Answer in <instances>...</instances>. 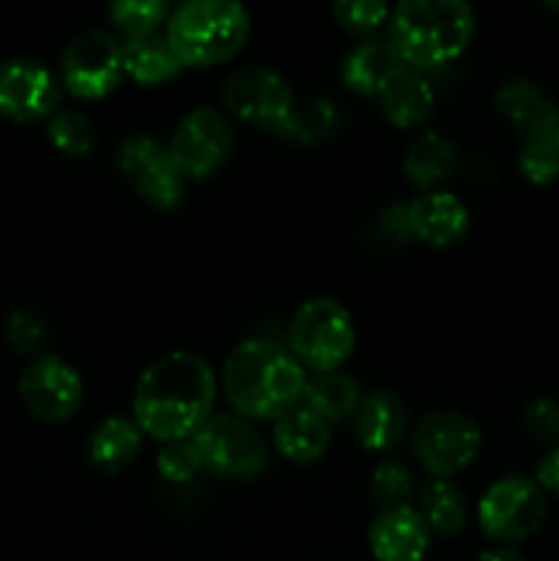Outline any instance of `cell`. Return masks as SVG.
<instances>
[{"instance_id":"cell-29","label":"cell","mask_w":559,"mask_h":561,"mask_svg":"<svg viewBox=\"0 0 559 561\" xmlns=\"http://www.w3.org/2000/svg\"><path fill=\"white\" fill-rule=\"evenodd\" d=\"M518 170L526 181L543 186L551 184L559 175V118L548 129L537 131L535 137L524 140L518 157Z\"/></svg>"},{"instance_id":"cell-20","label":"cell","mask_w":559,"mask_h":561,"mask_svg":"<svg viewBox=\"0 0 559 561\" xmlns=\"http://www.w3.org/2000/svg\"><path fill=\"white\" fill-rule=\"evenodd\" d=\"M274 449L283 455L288 463L294 466H307L316 463L318 458H323V453L329 449V438H332V425L321 420V416L312 414L305 405H294L290 411H285L277 422H274Z\"/></svg>"},{"instance_id":"cell-4","label":"cell","mask_w":559,"mask_h":561,"mask_svg":"<svg viewBox=\"0 0 559 561\" xmlns=\"http://www.w3.org/2000/svg\"><path fill=\"white\" fill-rule=\"evenodd\" d=\"M164 36L184 66L225 64L250 38V14L230 0H190L170 9Z\"/></svg>"},{"instance_id":"cell-25","label":"cell","mask_w":559,"mask_h":561,"mask_svg":"<svg viewBox=\"0 0 559 561\" xmlns=\"http://www.w3.org/2000/svg\"><path fill=\"white\" fill-rule=\"evenodd\" d=\"M142 436L146 433L137 427L135 420L126 416H110L96 431L91 433L88 442V458L96 469L102 471H121L129 463H135L142 449Z\"/></svg>"},{"instance_id":"cell-9","label":"cell","mask_w":559,"mask_h":561,"mask_svg":"<svg viewBox=\"0 0 559 561\" xmlns=\"http://www.w3.org/2000/svg\"><path fill=\"white\" fill-rule=\"evenodd\" d=\"M115 168L126 184L157 211H175L184 203L186 181L168 146L148 135H132L115 148Z\"/></svg>"},{"instance_id":"cell-30","label":"cell","mask_w":559,"mask_h":561,"mask_svg":"<svg viewBox=\"0 0 559 561\" xmlns=\"http://www.w3.org/2000/svg\"><path fill=\"white\" fill-rule=\"evenodd\" d=\"M107 16L126 38L157 33L170 16V5L164 0H115L107 5Z\"/></svg>"},{"instance_id":"cell-39","label":"cell","mask_w":559,"mask_h":561,"mask_svg":"<svg viewBox=\"0 0 559 561\" xmlns=\"http://www.w3.org/2000/svg\"><path fill=\"white\" fill-rule=\"evenodd\" d=\"M546 9H551V11H559V3H546Z\"/></svg>"},{"instance_id":"cell-18","label":"cell","mask_w":559,"mask_h":561,"mask_svg":"<svg viewBox=\"0 0 559 561\" xmlns=\"http://www.w3.org/2000/svg\"><path fill=\"white\" fill-rule=\"evenodd\" d=\"M409 66L398 55L389 38H367L351 47V53L343 58V82L351 91L362 96H381L389 82L406 71Z\"/></svg>"},{"instance_id":"cell-7","label":"cell","mask_w":559,"mask_h":561,"mask_svg":"<svg viewBox=\"0 0 559 561\" xmlns=\"http://www.w3.org/2000/svg\"><path fill=\"white\" fill-rule=\"evenodd\" d=\"M482 433L469 414L436 409L422 416L411 436V449L422 469L438 480H449L480 453Z\"/></svg>"},{"instance_id":"cell-31","label":"cell","mask_w":559,"mask_h":561,"mask_svg":"<svg viewBox=\"0 0 559 561\" xmlns=\"http://www.w3.org/2000/svg\"><path fill=\"white\" fill-rule=\"evenodd\" d=\"M414 491V474L398 458H384L370 474V499L381 510L403 507L406 499Z\"/></svg>"},{"instance_id":"cell-22","label":"cell","mask_w":559,"mask_h":561,"mask_svg":"<svg viewBox=\"0 0 559 561\" xmlns=\"http://www.w3.org/2000/svg\"><path fill=\"white\" fill-rule=\"evenodd\" d=\"M384 118L392 121L398 129H417L427 124L436 107V93L422 71L406 69L387 85V91L378 96Z\"/></svg>"},{"instance_id":"cell-24","label":"cell","mask_w":559,"mask_h":561,"mask_svg":"<svg viewBox=\"0 0 559 561\" xmlns=\"http://www.w3.org/2000/svg\"><path fill=\"white\" fill-rule=\"evenodd\" d=\"M360 400L362 392L356 381L340 370L316 373L312 378H307L305 392H301V405L310 409L316 416H321L327 425L351 420Z\"/></svg>"},{"instance_id":"cell-8","label":"cell","mask_w":559,"mask_h":561,"mask_svg":"<svg viewBox=\"0 0 559 561\" xmlns=\"http://www.w3.org/2000/svg\"><path fill=\"white\" fill-rule=\"evenodd\" d=\"M168 151L184 181H206L233 157V126L219 110L195 107L175 124Z\"/></svg>"},{"instance_id":"cell-5","label":"cell","mask_w":559,"mask_h":561,"mask_svg":"<svg viewBox=\"0 0 559 561\" xmlns=\"http://www.w3.org/2000/svg\"><path fill=\"white\" fill-rule=\"evenodd\" d=\"M356 345L354 318L340 301L316 296L296 307L288 323V351L301 367L334 373Z\"/></svg>"},{"instance_id":"cell-36","label":"cell","mask_w":559,"mask_h":561,"mask_svg":"<svg viewBox=\"0 0 559 561\" xmlns=\"http://www.w3.org/2000/svg\"><path fill=\"white\" fill-rule=\"evenodd\" d=\"M378 230H381L387 239H392L395 244H406V241H414V230H411V217H409V203H392L381 211L378 217Z\"/></svg>"},{"instance_id":"cell-6","label":"cell","mask_w":559,"mask_h":561,"mask_svg":"<svg viewBox=\"0 0 559 561\" xmlns=\"http://www.w3.org/2000/svg\"><path fill=\"white\" fill-rule=\"evenodd\" d=\"M203 471L219 480H252L269 466V447L250 420L236 414L208 416L195 433Z\"/></svg>"},{"instance_id":"cell-34","label":"cell","mask_w":559,"mask_h":561,"mask_svg":"<svg viewBox=\"0 0 559 561\" xmlns=\"http://www.w3.org/2000/svg\"><path fill=\"white\" fill-rule=\"evenodd\" d=\"M332 14L340 27L351 33H373L389 16V5L381 0H338Z\"/></svg>"},{"instance_id":"cell-27","label":"cell","mask_w":559,"mask_h":561,"mask_svg":"<svg viewBox=\"0 0 559 561\" xmlns=\"http://www.w3.org/2000/svg\"><path fill=\"white\" fill-rule=\"evenodd\" d=\"M340 124H343V118H340V110L332 99L310 96L294 104V113H290L280 137L301 142V146H318V142L329 140L340 129Z\"/></svg>"},{"instance_id":"cell-12","label":"cell","mask_w":559,"mask_h":561,"mask_svg":"<svg viewBox=\"0 0 559 561\" xmlns=\"http://www.w3.org/2000/svg\"><path fill=\"white\" fill-rule=\"evenodd\" d=\"M124 77V47L104 27H91L66 44L60 55V82L80 99H102Z\"/></svg>"},{"instance_id":"cell-15","label":"cell","mask_w":559,"mask_h":561,"mask_svg":"<svg viewBox=\"0 0 559 561\" xmlns=\"http://www.w3.org/2000/svg\"><path fill=\"white\" fill-rule=\"evenodd\" d=\"M414 239L427 247H453L469 233V208L453 192L431 190L409 203Z\"/></svg>"},{"instance_id":"cell-28","label":"cell","mask_w":559,"mask_h":561,"mask_svg":"<svg viewBox=\"0 0 559 561\" xmlns=\"http://www.w3.org/2000/svg\"><path fill=\"white\" fill-rule=\"evenodd\" d=\"M47 135L60 153L71 159H85L96 148V126L85 113L75 107H58L49 115Z\"/></svg>"},{"instance_id":"cell-14","label":"cell","mask_w":559,"mask_h":561,"mask_svg":"<svg viewBox=\"0 0 559 561\" xmlns=\"http://www.w3.org/2000/svg\"><path fill=\"white\" fill-rule=\"evenodd\" d=\"M60 82L42 60L14 55L0 60V115L16 124L49 118L58 110Z\"/></svg>"},{"instance_id":"cell-3","label":"cell","mask_w":559,"mask_h":561,"mask_svg":"<svg viewBox=\"0 0 559 561\" xmlns=\"http://www.w3.org/2000/svg\"><path fill=\"white\" fill-rule=\"evenodd\" d=\"M475 36V11L464 0H403L389 11V42L414 71L449 64Z\"/></svg>"},{"instance_id":"cell-16","label":"cell","mask_w":559,"mask_h":561,"mask_svg":"<svg viewBox=\"0 0 559 561\" xmlns=\"http://www.w3.org/2000/svg\"><path fill=\"white\" fill-rule=\"evenodd\" d=\"M370 551L378 561H422L431 546V529L409 504L381 510L370 524Z\"/></svg>"},{"instance_id":"cell-1","label":"cell","mask_w":559,"mask_h":561,"mask_svg":"<svg viewBox=\"0 0 559 561\" xmlns=\"http://www.w3.org/2000/svg\"><path fill=\"white\" fill-rule=\"evenodd\" d=\"M217 378L192 351H170L142 370L132 398L135 422L157 442L192 438L212 416Z\"/></svg>"},{"instance_id":"cell-21","label":"cell","mask_w":559,"mask_h":561,"mask_svg":"<svg viewBox=\"0 0 559 561\" xmlns=\"http://www.w3.org/2000/svg\"><path fill=\"white\" fill-rule=\"evenodd\" d=\"M458 164V148L442 131L425 129L409 142L403 153V175L411 186L431 192L433 186L449 179Z\"/></svg>"},{"instance_id":"cell-2","label":"cell","mask_w":559,"mask_h":561,"mask_svg":"<svg viewBox=\"0 0 559 561\" xmlns=\"http://www.w3.org/2000/svg\"><path fill=\"white\" fill-rule=\"evenodd\" d=\"M305 381L299 359L272 337L241 340L223 367L225 398L244 420L277 422L301 403Z\"/></svg>"},{"instance_id":"cell-26","label":"cell","mask_w":559,"mask_h":561,"mask_svg":"<svg viewBox=\"0 0 559 561\" xmlns=\"http://www.w3.org/2000/svg\"><path fill=\"white\" fill-rule=\"evenodd\" d=\"M425 526L436 535H458L469 518V507H466V496L453 480H438L431 477L420 491V510Z\"/></svg>"},{"instance_id":"cell-38","label":"cell","mask_w":559,"mask_h":561,"mask_svg":"<svg viewBox=\"0 0 559 561\" xmlns=\"http://www.w3.org/2000/svg\"><path fill=\"white\" fill-rule=\"evenodd\" d=\"M477 561H526L518 551L513 548H493V551H486Z\"/></svg>"},{"instance_id":"cell-11","label":"cell","mask_w":559,"mask_h":561,"mask_svg":"<svg viewBox=\"0 0 559 561\" xmlns=\"http://www.w3.org/2000/svg\"><path fill=\"white\" fill-rule=\"evenodd\" d=\"M225 110L244 124L280 135L294 113V91L280 71L269 66H241L223 85Z\"/></svg>"},{"instance_id":"cell-37","label":"cell","mask_w":559,"mask_h":561,"mask_svg":"<svg viewBox=\"0 0 559 561\" xmlns=\"http://www.w3.org/2000/svg\"><path fill=\"white\" fill-rule=\"evenodd\" d=\"M535 482H537V488H540V491L557 493V496H559V447L551 449V453H548L546 458L537 463Z\"/></svg>"},{"instance_id":"cell-13","label":"cell","mask_w":559,"mask_h":561,"mask_svg":"<svg viewBox=\"0 0 559 561\" xmlns=\"http://www.w3.org/2000/svg\"><path fill=\"white\" fill-rule=\"evenodd\" d=\"M20 398L38 422L58 425L80 411L82 378L60 356H36L20 376Z\"/></svg>"},{"instance_id":"cell-33","label":"cell","mask_w":559,"mask_h":561,"mask_svg":"<svg viewBox=\"0 0 559 561\" xmlns=\"http://www.w3.org/2000/svg\"><path fill=\"white\" fill-rule=\"evenodd\" d=\"M157 471L164 482H190L203 471L195 438L168 442L157 455Z\"/></svg>"},{"instance_id":"cell-35","label":"cell","mask_w":559,"mask_h":561,"mask_svg":"<svg viewBox=\"0 0 559 561\" xmlns=\"http://www.w3.org/2000/svg\"><path fill=\"white\" fill-rule=\"evenodd\" d=\"M526 433L535 442L548 444L551 449L559 447V403L551 398H537L521 414Z\"/></svg>"},{"instance_id":"cell-10","label":"cell","mask_w":559,"mask_h":561,"mask_svg":"<svg viewBox=\"0 0 559 561\" xmlns=\"http://www.w3.org/2000/svg\"><path fill=\"white\" fill-rule=\"evenodd\" d=\"M477 520H480L482 535L491 540L504 542V546L524 542L546 520V496L537 482L526 477H504L482 493Z\"/></svg>"},{"instance_id":"cell-32","label":"cell","mask_w":559,"mask_h":561,"mask_svg":"<svg viewBox=\"0 0 559 561\" xmlns=\"http://www.w3.org/2000/svg\"><path fill=\"white\" fill-rule=\"evenodd\" d=\"M47 318L31 305H20L5 316V340L20 354H36L47 343Z\"/></svg>"},{"instance_id":"cell-23","label":"cell","mask_w":559,"mask_h":561,"mask_svg":"<svg viewBox=\"0 0 559 561\" xmlns=\"http://www.w3.org/2000/svg\"><path fill=\"white\" fill-rule=\"evenodd\" d=\"M121 47H124V75L140 85H162L184 69L164 33L124 38Z\"/></svg>"},{"instance_id":"cell-19","label":"cell","mask_w":559,"mask_h":561,"mask_svg":"<svg viewBox=\"0 0 559 561\" xmlns=\"http://www.w3.org/2000/svg\"><path fill=\"white\" fill-rule=\"evenodd\" d=\"M493 104H497V113L502 115L504 124L524 140L548 129L559 118L557 104L548 99V93L537 82L521 80V77L502 82L497 96H493Z\"/></svg>"},{"instance_id":"cell-17","label":"cell","mask_w":559,"mask_h":561,"mask_svg":"<svg viewBox=\"0 0 559 561\" xmlns=\"http://www.w3.org/2000/svg\"><path fill=\"white\" fill-rule=\"evenodd\" d=\"M351 422H354V436L360 447L370 449V453H389L406 438L409 411L398 394L378 389L360 400Z\"/></svg>"}]
</instances>
